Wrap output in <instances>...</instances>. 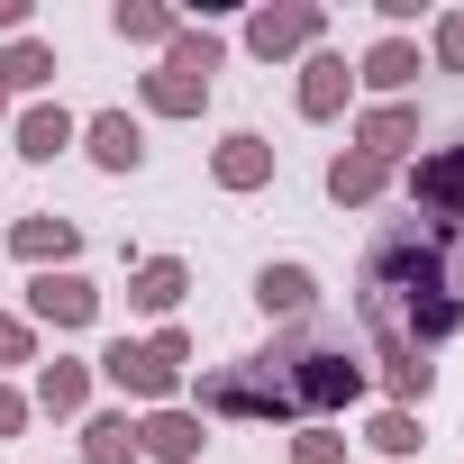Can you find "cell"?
<instances>
[{"label": "cell", "mask_w": 464, "mask_h": 464, "mask_svg": "<svg viewBox=\"0 0 464 464\" xmlns=\"http://www.w3.org/2000/svg\"><path fill=\"white\" fill-rule=\"evenodd\" d=\"M355 319H364V364L392 410L428 419L437 392V346L464 337V227L455 218H382L355 265Z\"/></svg>", "instance_id": "6da1fadb"}, {"label": "cell", "mask_w": 464, "mask_h": 464, "mask_svg": "<svg viewBox=\"0 0 464 464\" xmlns=\"http://www.w3.org/2000/svg\"><path fill=\"white\" fill-rule=\"evenodd\" d=\"M364 392H373V364H364L337 328L301 319V328H274V346H256V355L209 364L182 410H200V419H246V428H274V419H283V428H310V419H346Z\"/></svg>", "instance_id": "7a4b0ae2"}, {"label": "cell", "mask_w": 464, "mask_h": 464, "mask_svg": "<svg viewBox=\"0 0 464 464\" xmlns=\"http://www.w3.org/2000/svg\"><path fill=\"white\" fill-rule=\"evenodd\" d=\"M218 64H227V37H218V28H200V19H182V37L137 73V119H200V110H209Z\"/></svg>", "instance_id": "3957f363"}, {"label": "cell", "mask_w": 464, "mask_h": 464, "mask_svg": "<svg viewBox=\"0 0 464 464\" xmlns=\"http://www.w3.org/2000/svg\"><path fill=\"white\" fill-rule=\"evenodd\" d=\"M237 46L256 64H301L310 46H328V10L319 0H256V10L237 19Z\"/></svg>", "instance_id": "277c9868"}, {"label": "cell", "mask_w": 464, "mask_h": 464, "mask_svg": "<svg viewBox=\"0 0 464 464\" xmlns=\"http://www.w3.org/2000/svg\"><path fill=\"white\" fill-rule=\"evenodd\" d=\"M101 301H110V292H101L82 265H64V274H28V310H19V319H28L37 337H46V328H55V337H82V328H101Z\"/></svg>", "instance_id": "5b68a950"}, {"label": "cell", "mask_w": 464, "mask_h": 464, "mask_svg": "<svg viewBox=\"0 0 464 464\" xmlns=\"http://www.w3.org/2000/svg\"><path fill=\"white\" fill-rule=\"evenodd\" d=\"M292 73H301V82H292V110H301L310 128H337V119L355 110V64H346L337 46H310Z\"/></svg>", "instance_id": "8992f818"}, {"label": "cell", "mask_w": 464, "mask_h": 464, "mask_svg": "<svg viewBox=\"0 0 464 464\" xmlns=\"http://www.w3.org/2000/svg\"><path fill=\"white\" fill-rule=\"evenodd\" d=\"M401 191H410L419 218H455V227H464V137L410 155V164H401Z\"/></svg>", "instance_id": "52a82bcc"}, {"label": "cell", "mask_w": 464, "mask_h": 464, "mask_svg": "<svg viewBox=\"0 0 464 464\" xmlns=\"http://www.w3.org/2000/svg\"><path fill=\"white\" fill-rule=\"evenodd\" d=\"M283 173V146L265 137V128H227L218 146H209V182L227 191V200H246V191H265Z\"/></svg>", "instance_id": "ba28073f"}, {"label": "cell", "mask_w": 464, "mask_h": 464, "mask_svg": "<svg viewBox=\"0 0 464 464\" xmlns=\"http://www.w3.org/2000/svg\"><path fill=\"white\" fill-rule=\"evenodd\" d=\"M10 146H19V164H55V155L82 146V110H64V101H19V110H10Z\"/></svg>", "instance_id": "9c48e42d"}, {"label": "cell", "mask_w": 464, "mask_h": 464, "mask_svg": "<svg viewBox=\"0 0 464 464\" xmlns=\"http://www.w3.org/2000/svg\"><path fill=\"white\" fill-rule=\"evenodd\" d=\"M82 155H92V173H110V182L146 173V119H137V110H92V119H82Z\"/></svg>", "instance_id": "30bf717a"}, {"label": "cell", "mask_w": 464, "mask_h": 464, "mask_svg": "<svg viewBox=\"0 0 464 464\" xmlns=\"http://www.w3.org/2000/svg\"><path fill=\"white\" fill-rule=\"evenodd\" d=\"M256 310H265L274 328H301V319H319V265H301V256H274V265H256Z\"/></svg>", "instance_id": "8fae6325"}, {"label": "cell", "mask_w": 464, "mask_h": 464, "mask_svg": "<svg viewBox=\"0 0 464 464\" xmlns=\"http://www.w3.org/2000/svg\"><path fill=\"white\" fill-rule=\"evenodd\" d=\"M92 392H101V373H92V355H37V382H28V410H46V419H92Z\"/></svg>", "instance_id": "7c38bea8"}, {"label": "cell", "mask_w": 464, "mask_h": 464, "mask_svg": "<svg viewBox=\"0 0 464 464\" xmlns=\"http://www.w3.org/2000/svg\"><path fill=\"white\" fill-rule=\"evenodd\" d=\"M10 256H19L28 274H64V265H82V218H64V209H28V218L10 227Z\"/></svg>", "instance_id": "4fadbf2b"}, {"label": "cell", "mask_w": 464, "mask_h": 464, "mask_svg": "<svg viewBox=\"0 0 464 464\" xmlns=\"http://www.w3.org/2000/svg\"><path fill=\"white\" fill-rule=\"evenodd\" d=\"M419 73H428L419 37H373L355 55V92H373V101H419Z\"/></svg>", "instance_id": "5bb4252c"}, {"label": "cell", "mask_w": 464, "mask_h": 464, "mask_svg": "<svg viewBox=\"0 0 464 464\" xmlns=\"http://www.w3.org/2000/svg\"><path fill=\"white\" fill-rule=\"evenodd\" d=\"M200 446H209V419L182 410V401H164V410L137 419V455L146 464H200Z\"/></svg>", "instance_id": "9a60e30c"}, {"label": "cell", "mask_w": 464, "mask_h": 464, "mask_svg": "<svg viewBox=\"0 0 464 464\" xmlns=\"http://www.w3.org/2000/svg\"><path fill=\"white\" fill-rule=\"evenodd\" d=\"M410 146H419V101H364L355 110V155H373V164L401 173Z\"/></svg>", "instance_id": "2e32d148"}, {"label": "cell", "mask_w": 464, "mask_h": 464, "mask_svg": "<svg viewBox=\"0 0 464 464\" xmlns=\"http://www.w3.org/2000/svg\"><path fill=\"white\" fill-rule=\"evenodd\" d=\"M182 292H191V265H182V256H137V265H128V310H137V319L164 328V319L182 310Z\"/></svg>", "instance_id": "e0dca14e"}, {"label": "cell", "mask_w": 464, "mask_h": 464, "mask_svg": "<svg viewBox=\"0 0 464 464\" xmlns=\"http://www.w3.org/2000/svg\"><path fill=\"white\" fill-rule=\"evenodd\" d=\"M55 46L28 28V37H10V46H0V92H10V101H55Z\"/></svg>", "instance_id": "ac0fdd59"}, {"label": "cell", "mask_w": 464, "mask_h": 464, "mask_svg": "<svg viewBox=\"0 0 464 464\" xmlns=\"http://www.w3.org/2000/svg\"><path fill=\"white\" fill-rule=\"evenodd\" d=\"M319 182H328V200H337V209H373V200L392 191V164H373V155H355V146H337Z\"/></svg>", "instance_id": "d6986e66"}, {"label": "cell", "mask_w": 464, "mask_h": 464, "mask_svg": "<svg viewBox=\"0 0 464 464\" xmlns=\"http://www.w3.org/2000/svg\"><path fill=\"white\" fill-rule=\"evenodd\" d=\"M110 37H119V46H155V55H164V46L182 37V10H173V0H119V10H110Z\"/></svg>", "instance_id": "ffe728a7"}, {"label": "cell", "mask_w": 464, "mask_h": 464, "mask_svg": "<svg viewBox=\"0 0 464 464\" xmlns=\"http://www.w3.org/2000/svg\"><path fill=\"white\" fill-rule=\"evenodd\" d=\"M364 446H373V464H410V455L428 446V419H419V410H392V401H382V410L364 419Z\"/></svg>", "instance_id": "44dd1931"}, {"label": "cell", "mask_w": 464, "mask_h": 464, "mask_svg": "<svg viewBox=\"0 0 464 464\" xmlns=\"http://www.w3.org/2000/svg\"><path fill=\"white\" fill-rule=\"evenodd\" d=\"M82 464H146L137 455V410H92L82 419Z\"/></svg>", "instance_id": "7402d4cb"}, {"label": "cell", "mask_w": 464, "mask_h": 464, "mask_svg": "<svg viewBox=\"0 0 464 464\" xmlns=\"http://www.w3.org/2000/svg\"><path fill=\"white\" fill-rule=\"evenodd\" d=\"M346 428L337 419H310V428H292V446H283V464H346Z\"/></svg>", "instance_id": "603a6c76"}, {"label": "cell", "mask_w": 464, "mask_h": 464, "mask_svg": "<svg viewBox=\"0 0 464 464\" xmlns=\"http://www.w3.org/2000/svg\"><path fill=\"white\" fill-rule=\"evenodd\" d=\"M419 55H428V73H464V10H437Z\"/></svg>", "instance_id": "cb8c5ba5"}, {"label": "cell", "mask_w": 464, "mask_h": 464, "mask_svg": "<svg viewBox=\"0 0 464 464\" xmlns=\"http://www.w3.org/2000/svg\"><path fill=\"white\" fill-rule=\"evenodd\" d=\"M19 364H37V328H28L19 310H0V382H10Z\"/></svg>", "instance_id": "d4e9b609"}, {"label": "cell", "mask_w": 464, "mask_h": 464, "mask_svg": "<svg viewBox=\"0 0 464 464\" xmlns=\"http://www.w3.org/2000/svg\"><path fill=\"white\" fill-rule=\"evenodd\" d=\"M28 382H0V446H10V437H28Z\"/></svg>", "instance_id": "484cf974"}, {"label": "cell", "mask_w": 464, "mask_h": 464, "mask_svg": "<svg viewBox=\"0 0 464 464\" xmlns=\"http://www.w3.org/2000/svg\"><path fill=\"white\" fill-rule=\"evenodd\" d=\"M0 37H28V0H0Z\"/></svg>", "instance_id": "4316f807"}, {"label": "cell", "mask_w": 464, "mask_h": 464, "mask_svg": "<svg viewBox=\"0 0 464 464\" xmlns=\"http://www.w3.org/2000/svg\"><path fill=\"white\" fill-rule=\"evenodd\" d=\"M10 110H19V101H10V92H0V128H10Z\"/></svg>", "instance_id": "83f0119b"}]
</instances>
